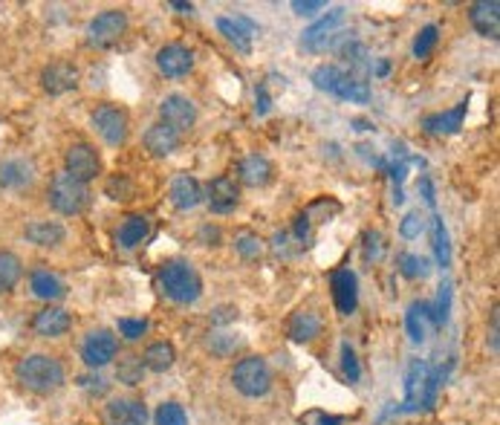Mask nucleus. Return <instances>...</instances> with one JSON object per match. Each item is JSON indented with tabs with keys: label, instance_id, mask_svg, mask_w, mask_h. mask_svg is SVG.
Masks as SVG:
<instances>
[{
	"label": "nucleus",
	"instance_id": "nucleus-1",
	"mask_svg": "<svg viewBox=\"0 0 500 425\" xmlns=\"http://www.w3.org/2000/svg\"><path fill=\"white\" fill-rule=\"evenodd\" d=\"M15 382L35 396H50L67 382V371L50 354H29L15 364Z\"/></svg>",
	"mask_w": 500,
	"mask_h": 425
},
{
	"label": "nucleus",
	"instance_id": "nucleus-17",
	"mask_svg": "<svg viewBox=\"0 0 500 425\" xmlns=\"http://www.w3.org/2000/svg\"><path fill=\"white\" fill-rule=\"evenodd\" d=\"M70 327H72V315L64 307H55V304H46L32 319V333L41 338H61L70 333Z\"/></svg>",
	"mask_w": 500,
	"mask_h": 425
},
{
	"label": "nucleus",
	"instance_id": "nucleus-4",
	"mask_svg": "<svg viewBox=\"0 0 500 425\" xmlns=\"http://www.w3.org/2000/svg\"><path fill=\"white\" fill-rule=\"evenodd\" d=\"M440 376H437L422 359H413L405 373V403L402 411H420V408H434L437 403V388H440Z\"/></svg>",
	"mask_w": 500,
	"mask_h": 425
},
{
	"label": "nucleus",
	"instance_id": "nucleus-33",
	"mask_svg": "<svg viewBox=\"0 0 500 425\" xmlns=\"http://www.w3.org/2000/svg\"><path fill=\"white\" fill-rule=\"evenodd\" d=\"M451 281H443L440 284V296H437V304H422V315H429V319L443 327L448 321V312H451Z\"/></svg>",
	"mask_w": 500,
	"mask_h": 425
},
{
	"label": "nucleus",
	"instance_id": "nucleus-41",
	"mask_svg": "<svg viewBox=\"0 0 500 425\" xmlns=\"http://www.w3.org/2000/svg\"><path fill=\"white\" fill-rule=\"evenodd\" d=\"M341 371H345V376H347L350 385H356V382L362 379V364H359V359H356V350H353L347 342L341 345Z\"/></svg>",
	"mask_w": 500,
	"mask_h": 425
},
{
	"label": "nucleus",
	"instance_id": "nucleus-32",
	"mask_svg": "<svg viewBox=\"0 0 500 425\" xmlns=\"http://www.w3.org/2000/svg\"><path fill=\"white\" fill-rule=\"evenodd\" d=\"M116 379L121 385H130V388H137L145 382V364H142V356L137 354H128V356H121L119 364H116Z\"/></svg>",
	"mask_w": 500,
	"mask_h": 425
},
{
	"label": "nucleus",
	"instance_id": "nucleus-7",
	"mask_svg": "<svg viewBox=\"0 0 500 425\" xmlns=\"http://www.w3.org/2000/svg\"><path fill=\"white\" fill-rule=\"evenodd\" d=\"M90 125L107 145H111V148L125 145L128 137H130L128 111H125V107H119V104H111V102H104V104L96 107V111L90 113Z\"/></svg>",
	"mask_w": 500,
	"mask_h": 425
},
{
	"label": "nucleus",
	"instance_id": "nucleus-53",
	"mask_svg": "<svg viewBox=\"0 0 500 425\" xmlns=\"http://www.w3.org/2000/svg\"><path fill=\"white\" fill-rule=\"evenodd\" d=\"M171 9H177V12H194V6L186 4V0H171Z\"/></svg>",
	"mask_w": 500,
	"mask_h": 425
},
{
	"label": "nucleus",
	"instance_id": "nucleus-46",
	"mask_svg": "<svg viewBox=\"0 0 500 425\" xmlns=\"http://www.w3.org/2000/svg\"><path fill=\"white\" fill-rule=\"evenodd\" d=\"M321 9H327L324 0H292V12L301 18H312L315 12H321Z\"/></svg>",
	"mask_w": 500,
	"mask_h": 425
},
{
	"label": "nucleus",
	"instance_id": "nucleus-31",
	"mask_svg": "<svg viewBox=\"0 0 500 425\" xmlns=\"http://www.w3.org/2000/svg\"><path fill=\"white\" fill-rule=\"evenodd\" d=\"M217 29H221V35L235 46L238 53H243V55L252 53V35L243 29L235 18H217Z\"/></svg>",
	"mask_w": 500,
	"mask_h": 425
},
{
	"label": "nucleus",
	"instance_id": "nucleus-51",
	"mask_svg": "<svg viewBox=\"0 0 500 425\" xmlns=\"http://www.w3.org/2000/svg\"><path fill=\"white\" fill-rule=\"evenodd\" d=\"M307 420H319V425H341L345 422V417H327V414H321V411H312Z\"/></svg>",
	"mask_w": 500,
	"mask_h": 425
},
{
	"label": "nucleus",
	"instance_id": "nucleus-22",
	"mask_svg": "<svg viewBox=\"0 0 500 425\" xmlns=\"http://www.w3.org/2000/svg\"><path fill=\"white\" fill-rule=\"evenodd\" d=\"M168 197H171V203H174L179 212L197 209V205L203 203V186H200V179L191 177V174H177L174 179H171Z\"/></svg>",
	"mask_w": 500,
	"mask_h": 425
},
{
	"label": "nucleus",
	"instance_id": "nucleus-6",
	"mask_svg": "<svg viewBox=\"0 0 500 425\" xmlns=\"http://www.w3.org/2000/svg\"><path fill=\"white\" fill-rule=\"evenodd\" d=\"M46 200H50V205L64 217H76L81 214L84 209L90 205V188L84 186V182L72 179L70 174H55L50 188H46Z\"/></svg>",
	"mask_w": 500,
	"mask_h": 425
},
{
	"label": "nucleus",
	"instance_id": "nucleus-3",
	"mask_svg": "<svg viewBox=\"0 0 500 425\" xmlns=\"http://www.w3.org/2000/svg\"><path fill=\"white\" fill-rule=\"evenodd\" d=\"M160 289L174 304H194L203 296V278L188 261H168L160 266Z\"/></svg>",
	"mask_w": 500,
	"mask_h": 425
},
{
	"label": "nucleus",
	"instance_id": "nucleus-49",
	"mask_svg": "<svg viewBox=\"0 0 500 425\" xmlns=\"http://www.w3.org/2000/svg\"><path fill=\"white\" fill-rule=\"evenodd\" d=\"M420 191H422L425 203H429L431 209H434V203H437V194H434V182H431V177H429V174H422V177H420Z\"/></svg>",
	"mask_w": 500,
	"mask_h": 425
},
{
	"label": "nucleus",
	"instance_id": "nucleus-5",
	"mask_svg": "<svg viewBox=\"0 0 500 425\" xmlns=\"http://www.w3.org/2000/svg\"><path fill=\"white\" fill-rule=\"evenodd\" d=\"M231 385L246 399H261L272 391V368L263 356H246L231 371Z\"/></svg>",
	"mask_w": 500,
	"mask_h": 425
},
{
	"label": "nucleus",
	"instance_id": "nucleus-42",
	"mask_svg": "<svg viewBox=\"0 0 500 425\" xmlns=\"http://www.w3.org/2000/svg\"><path fill=\"white\" fill-rule=\"evenodd\" d=\"M104 194H107V197H111V200H121V203H125V200L133 197V182H130L125 174H116V177L107 179Z\"/></svg>",
	"mask_w": 500,
	"mask_h": 425
},
{
	"label": "nucleus",
	"instance_id": "nucleus-44",
	"mask_svg": "<svg viewBox=\"0 0 500 425\" xmlns=\"http://www.w3.org/2000/svg\"><path fill=\"white\" fill-rule=\"evenodd\" d=\"M116 330L121 338H128V342H139V338L148 333V321L145 319H119Z\"/></svg>",
	"mask_w": 500,
	"mask_h": 425
},
{
	"label": "nucleus",
	"instance_id": "nucleus-45",
	"mask_svg": "<svg viewBox=\"0 0 500 425\" xmlns=\"http://www.w3.org/2000/svg\"><path fill=\"white\" fill-rule=\"evenodd\" d=\"M425 232V217L420 212H411L405 214V221L399 223V235L405 238V240H413V238H420Z\"/></svg>",
	"mask_w": 500,
	"mask_h": 425
},
{
	"label": "nucleus",
	"instance_id": "nucleus-13",
	"mask_svg": "<svg viewBox=\"0 0 500 425\" xmlns=\"http://www.w3.org/2000/svg\"><path fill=\"white\" fill-rule=\"evenodd\" d=\"M345 15H347V9L345 6H338L333 12H327L324 18H319L312 23L310 29H304L301 35V46L304 50H310V53H319V50H327L333 41V32L345 23Z\"/></svg>",
	"mask_w": 500,
	"mask_h": 425
},
{
	"label": "nucleus",
	"instance_id": "nucleus-29",
	"mask_svg": "<svg viewBox=\"0 0 500 425\" xmlns=\"http://www.w3.org/2000/svg\"><path fill=\"white\" fill-rule=\"evenodd\" d=\"M174 362H177V350L171 342H154L145 347V354H142V364H145V371H154V373H165L174 368Z\"/></svg>",
	"mask_w": 500,
	"mask_h": 425
},
{
	"label": "nucleus",
	"instance_id": "nucleus-37",
	"mask_svg": "<svg viewBox=\"0 0 500 425\" xmlns=\"http://www.w3.org/2000/svg\"><path fill=\"white\" fill-rule=\"evenodd\" d=\"M385 235L382 232H364V243H362V258L368 263H379L385 258Z\"/></svg>",
	"mask_w": 500,
	"mask_h": 425
},
{
	"label": "nucleus",
	"instance_id": "nucleus-19",
	"mask_svg": "<svg viewBox=\"0 0 500 425\" xmlns=\"http://www.w3.org/2000/svg\"><path fill=\"white\" fill-rule=\"evenodd\" d=\"M35 182V162L15 156V160H0V191H21Z\"/></svg>",
	"mask_w": 500,
	"mask_h": 425
},
{
	"label": "nucleus",
	"instance_id": "nucleus-2",
	"mask_svg": "<svg viewBox=\"0 0 500 425\" xmlns=\"http://www.w3.org/2000/svg\"><path fill=\"white\" fill-rule=\"evenodd\" d=\"M312 84L324 93H333L336 99L350 102V104H368L371 102V88L368 81L350 76L336 64H321L312 70Z\"/></svg>",
	"mask_w": 500,
	"mask_h": 425
},
{
	"label": "nucleus",
	"instance_id": "nucleus-36",
	"mask_svg": "<svg viewBox=\"0 0 500 425\" xmlns=\"http://www.w3.org/2000/svg\"><path fill=\"white\" fill-rule=\"evenodd\" d=\"M437 41H440V27L437 23H429V27H422L417 41H413V58H429L434 53Z\"/></svg>",
	"mask_w": 500,
	"mask_h": 425
},
{
	"label": "nucleus",
	"instance_id": "nucleus-9",
	"mask_svg": "<svg viewBox=\"0 0 500 425\" xmlns=\"http://www.w3.org/2000/svg\"><path fill=\"white\" fill-rule=\"evenodd\" d=\"M64 174H70L72 179H79L88 186V182H93L102 174L99 151H96L90 142H72L64 154Z\"/></svg>",
	"mask_w": 500,
	"mask_h": 425
},
{
	"label": "nucleus",
	"instance_id": "nucleus-23",
	"mask_svg": "<svg viewBox=\"0 0 500 425\" xmlns=\"http://www.w3.org/2000/svg\"><path fill=\"white\" fill-rule=\"evenodd\" d=\"M23 238L38 249H55L67 240V229L58 221H29L23 226Z\"/></svg>",
	"mask_w": 500,
	"mask_h": 425
},
{
	"label": "nucleus",
	"instance_id": "nucleus-28",
	"mask_svg": "<svg viewBox=\"0 0 500 425\" xmlns=\"http://www.w3.org/2000/svg\"><path fill=\"white\" fill-rule=\"evenodd\" d=\"M319 336H321V319H319V312H312V310H298V312L289 319V338H292V342L307 345V342H315Z\"/></svg>",
	"mask_w": 500,
	"mask_h": 425
},
{
	"label": "nucleus",
	"instance_id": "nucleus-8",
	"mask_svg": "<svg viewBox=\"0 0 500 425\" xmlns=\"http://www.w3.org/2000/svg\"><path fill=\"white\" fill-rule=\"evenodd\" d=\"M128 12L121 9H104L99 12L90 23L88 29H84V35H88V44L96 46V50H107V46L119 44L121 38H125L128 32Z\"/></svg>",
	"mask_w": 500,
	"mask_h": 425
},
{
	"label": "nucleus",
	"instance_id": "nucleus-15",
	"mask_svg": "<svg viewBox=\"0 0 500 425\" xmlns=\"http://www.w3.org/2000/svg\"><path fill=\"white\" fill-rule=\"evenodd\" d=\"M79 79H81V72L76 64H70V61H53V64L44 67L41 72V88L50 96H64L79 88Z\"/></svg>",
	"mask_w": 500,
	"mask_h": 425
},
{
	"label": "nucleus",
	"instance_id": "nucleus-26",
	"mask_svg": "<svg viewBox=\"0 0 500 425\" xmlns=\"http://www.w3.org/2000/svg\"><path fill=\"white\" fill-rule=\"evenodd\" d=\"M179 142H182L179 133L174 128L162 125V121H156V125H151L148 130H145V148H148L154 156L174 154L179 148Z\"/></svg>",
	"mask_w": 500,
	"mask_h": 425
},
{
	"label": "nucleus",
	"instance_id": "nucleus-24",
	"mask_svg": "<svg viewBox=\"0 0 500 425\" xmlns=\"http://www.w3.org/2000/svg\"><path fill=\"white\" fill-rule=\"evenodd\" d=\"M272 174H275V168H272V162L266 160L263 154H249L246 160H243V162L238 165V177H240L243 186H249V188H263V186H270Z\"/></svg>",
	"mask_w": 500,
	"mask_h": 425
},
{
	"label": "nucleus",
	"instance_id": "nucleus-16",
	"mask_svg": "<svg viewBox=\"0 0 500 425\" xmlns=\"http://www.w3.org/2000/svg\"><path fill=\"white\" fill-rule=\"evenodd\" d=\"M203 200L209 203V209L214 214H229V212H235L238 209V203H240V188H238V182L231 179V177H214L209 182V188H205L203 194Z\"/></svg>",
	"mask_w": 500,
	"mask_h": 425
},
{
	"label": "nucleus",
	"instance_id": "nucleus-21",
	"mask_svg": "<svg viewBox=\"0 0 500 425\" xmlns=\"http://www.w3.org/2000/svg\"><path fill=\"white\" fill-rule=\"evenodd\" d=\"M469 21L483 38H492V41L500 38V4L497 0H478V4H471Z\"/></svg>",
	"mask_w": 500,
	"mask_h": 425
},
{
	"label": "nucleus",
	"instance_id": "nucleus-25",
	"mask_svg": "<svg viewBox=\"0 0 500 425\" xmlns=\"http://www.w3.org/2000/svg\"><path fill=\"white\" fill-rule=\"evenodd\" d=\"M469 111V102H460L454 104L451 111L446 113H431L422 119V130L431 133V137H443V133H457L462 128V119H466Z\"/></svg>",
	"mask_w": 500,
	"mask_h": 425
},
{
	"label": "nucleus",
	"instance_id": "nucleus-34",
	"mask_svg": "<svg viewBox=\"0 0 500 425\" xmlns=\"http://www.w3.org/2000/svg\"><path fill=\"white\" fill-rule=\"evenodd\" d=\"M431 232H434V254H437V263H440L443 270H448V266H451V240H448V229H446V223H443L440 214H434Z\"/></svg>",
	"mask_w": 500,
	"mask_h": 425
},
{
	"label": "nucleus",
	"instance_id": "nucleus-39",
	"mask_svg": "<svg viewBox=\"0 0 500 425\" xmlns=\"http://www.w3.org/2000/svg\"><path fill=\"white\" fill-rule=\"evenodd\" d=\"M396 263H399V272L405 278H411V281H413V278L429 275V261L420 258V254H413V252H402Z\"/></svg>",
	"mask_w": 500,
	"mask_h": 425
},
{
	"label": "nucleus",
	"instance_id": "nucleus-52",
	"mask_svg": "<svg viewBox=\"0 0 500 425\" xmlns=\"http://www.w3.org/2000/svg\"><path fill=\"white\" fill-rule=\"evenodd\" d=\"M388 72H390V64H388V61L382 58L379 64L373 67V76H379V79H382V76H388Z\"/></svg>",
	"mask_w": 500,
	"mask_h": 425
},
{
	"label": "nucleus",
	"instance_id": "nucleus-10",
	"mask_svg": "<svg viewBox=\"0 0 500 425\" xmlns=\"http://www.w3.org/2000/svg\"><path fill=\"white\" fill-rule=\"evenodd\" d=\"M119 356V338L111 330H90L81 342V359L90 371L107 368Z\"/></svg>",
	"mask_w": 500,
	"mask_h": 425
},
{
	"label": "nucleus",
	"instance_id": "nucleus-20",
	"mask_svg": "<svg viewBox=\"0 0 500 425\" xmlns=\"http://www.w3.org/2000/svg\"><path fill=\"white\" fill-rule=\"evenodd\" d=\"M29 289H32L35 298H41L46 304L61 301L67 296L64 278H61L58 272H53V270H46V266H35V270L29 272Z\"/></svg>",
	"mask_w": 500,
	"mask_h": 425
},
{
	"label": "nucleus",
	"instance_id": "nucleus-35",
	"mask_svg": "<svg viewBox=\"0 0 500 425\" xmlns=\"http://www.w3.org/2000/svg\"><path fill=\"white\" fill-rule=\"evenodd\" d=\"M394 154L399 156V160L385 165V168H388V174H390V182H394V203L402 205V203H405V191H402V182H405V177H408V156H405V151H402V145H399V151H394Z\"/></svg>",
	"mask_w": 500,
	"mask_h": 425
},
{
	"label": "nucleus",
	"instance_id": "nucleus-40",
	"mask_svg": "<svg viewBox=\"0 0 500 425\" xmlns=\"http://www.w3.org/2000/svg\"><path fill=\"white\" fill-rule=\"evenodd\" d=\"M156 425H188V414L179 403H162L154 414Z\"/></svg>",
	"mask_w": 500,
	"mask_h": 425
},
{
	"label": "nucleus",
	"instance_id": "nucleus-30",
	"mask_svg": "<svg viewBox=\"0 0 500 425\" xmlns=\"http://www.w3.org/2000/svg\"><path fill=\"white\" fill-rule=\"evenodd\" d=\"M23 278V261L15 252H0V296L12 293Z\"/></svg>",
	"mask_w": 500,
	"mask_h": 425
},
{
	"label": "nucleus",
	"instance_id": "nucleus-50",
	"mask_svg": "<svg viewBox=\"0 0 500 425\" xmlns=\"http://www.w3.org/2000/svg\"><path fill=\"white\" fill-rule=\"evenodd\" d=\"M296 238H298V240H307V238H310V217L304 214V212L296 217Z\"/></svg>",
	"mask_w": 500,
	"mask_h": 425
},
{
	"label": "nucleus",
	"instance_id": "nucleus-18",
	"mask_svg": "<svg viewBox=\"0 0 500 425\" xmlns=\"http://www.w3.org/2000/svg\"><path fill=\"white\" fill-rule=\"evenodd\" d=\"M156 67H160L162 76L168 79H182L194 70V50H188L186 44H165L160 53H156Z\"/></svg>",
	"mask_w": 500,
	"mask_h": 425
},
{
	"label": "nucleus",
	"instance_id": "nucleus-48",
	"mask_svg": "<svg viewBox=\"0 0 500 425\" xmlns=\"http://www.w3.org/2000/svg\"><path fill=\"white\" fill-rule=\"evenodd\" d=\"M270 111H272V96H270V90H266V84H261V88L254 90V113L266 116Z\"/></svg>",
	"mask_w": 500,
	"mask_h": 425
},
{
	"label": "nucleus",
	"instance_id": "nucleus-14",
	"mask_svg": "<svg viewBox=\"0 0 500 425\" xmlns=\"http://www.w3.org/2000/svg\"><path fill=\"white\" fill-rule=\"evenodd\" d=\"M330 287H333V304L341 315H353L359 307V278L350 266H338L330 275Z\"/></svg>",
	"mask_w": 500,
	"mask_h": 425
},
{
	"label": "nucleus",
	"instance_id": "nucleus-27",
	"mask_svg": "<svg viewBox=\"0 0 500 425\" xmlns=\"http://www.w3.org/2000/svg\"><path fill=\"white\" fill-rule=\"evenodd\" d=\"M151 235V221L145 214H130L121 221L119 232H116V243L121 249H137L142 246V240Z\"/></svg>",
	"mask_w": 500,
	"mask_h": 425
},
{
	"label": "nucleus",
	"instance_id": "nucleus-12",
	"mask_svg": "<svg viewBox=\"0 0 500 425\" xmlns=\"http://www.w3.org/2000/svg\"><path fill=\"white\" fill-rule=\"evenodd\" d=\"M160 116H162V125L174 128L182 137V133L191 130L194 121H197V107H194V102L188 99V96L171 93V96H165L162 104H160Z\"/></svg>",
	"mask_w": 500,
	"mask_h": 425
},
{
	"label": "nucleus",
	"instance_id": "nucleus-43",
	"mask_svg": "<svg viewBox=\"0 0 500 425\" xmlns=\"http://www.w3.org/2000/svg\"><path fill=\"white\" fill-rule=\"evenodd\" d=\"M405 327H408V336L411 342H422L425 338V327H422V304H411L408 312H405Z\"/></svg>",
	"mask_w": 500,
	"mask_h": 425
},
{
	"label": "nucleus",
	"instance_id": "nucleus-11",
	"mask_svg": "<svg viewBox=\"0 0 500 425\" xmlns=\"http://www.w3.org/2000/svg\"><path fill=\"white\" fill-rule=\"evenodd\" d=\"M102 425H148V408L137 396H113L102 408Z\"/></svg>",
	"mask_w": 500,
	"mask_h": 425
},
{
	"label": "nucleus",
	"instance_id": "nucleus-38",
	"mask_svg": "<svg viewBox=\"0 0 500 425\" xmlns=\"http://www.w3.org/2000/svg\"><path fill=\"white\" fill-rule=\"evenodd\" d=\"M235 249H238L240 258L254 261V258H261V254H263V240L254 232H240V235H235Z\"/></svg>",
	"mask_w": 500,
	"mask_h": 425
},
{
	"label": "nucleus",
	"instance_id": "nucleus-47",
	"mask_svg": "<svg viewBox=\"0 0 500 425\" xmlns=\"http://www.w3.org/2000/svg\"><path fill=\"white\" fill-rule=\"evenodd\" d=\"M79 385L84 388V391H88L90 396H102V394H107V382L102 379L99 373H90V376H81L79 379Z\"/></svg>",
	"mask_w": 500,
	"mask_h": 425
}]
</instances>
